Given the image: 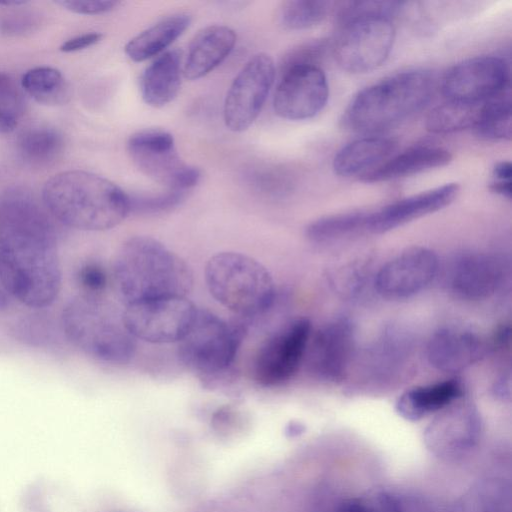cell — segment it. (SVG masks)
Wrapping results in <instances>:
<instances>
[{"label":"cell","mask_w":512,"mask_h":512,"mask_svg":"<svg viewBox=\"0 0 512 512\" xmlns=\"http://www.w3.org/2000/svg\"><path fill=\"white\" fill-rule=\"evenodd\" d=\"M0 273L14 300L30 308L50 306L61 289L52 216L23 187L0 196Z\"/></svg>","instance_id":"1"},{"label":"cell","mask_w":512,"mask_h":512,"mask_svg":"<svg viewBox=\"0 0 512 512\" xmlns=\"http://www.w3.org/2000/svg\"><path fill=\"white\" fill-rule=\"evenodd\" d=\"M113 282L125 306L186 297L193 286L188 265L159 240L135 236L123 243L113 264Z\"/></svg>","instance_id":"2"},{"label":"cell","mask_w":512,"mask_h":512,"mask_svg":"<svg viewBox=\"0 0 512 512\" xmlns=\"http://www.w3.org/2000/svg\"><path fill=\"white\" fill-rule=\"evenodd\" d=\"M43 204L63 225L82 231H105L130 213L129 195L110 180L91 172L70 170L50 178Z\"/></svg>","instance_id":"3"},{"label":"cell","mask_w":512,"mask_h":512,"mask_svg":"<svg viewBox=\"0 0 512 512\" xmlns=\"http://www.w3.org/2000/svg\"><path fill=\"white\" fill-rule=\"evenodd\" d=\"M434 90L435 80L428 71L396 73L359 91L344 110L341 124L361 133L390 128L422 110Z\"/></svg>","instance_id":"4"},{"label":"cell","mask_w":512,"mask_h":512,"mask_svg":"<svg viewBox=\"0 0 512 512\" xmlns=\"http://www.w3.org/2000/svg\"><path fill=\"white\" fill-rule=\"evenodd\" d=\"M61 327L73 346L98 361L123 364L135 353V338L123 314L101 295L81 293L69 300L61 314Z\"/></svg>","instance_id":"5"},{"label":"cell","mask_w":512,"mask_h":512,"mask_svg":"<svg viewBox=\"0 0 512 512\" xmlns=\"http://www.w3.org/2000/svg\"><path fill=\"white\" fill-rule=\"evenodd\" d=\"M211 296L234 314L249 318L265 313L275 301L272 275L257 260L238 252H219L205 267Z\"/></svg>","instance_id":"6"},{"label":"cell","mask_w":512,"mask_h":512,"mask_svg":"<svg viewBox=\"0 0 512 512\" xmlns=\"http://www.w3.org/2000/svg\"><path fill=\"white\" fill-rule=\"evenodd\" d=\"M246 327L227 322L217 315L198 309L190 328L179 343V357L203 381L212 383L232 366Z\"/></svg>","instance_id":"7"},{"label":"cell","mask_w":512,"mask_h":512,"mask_svg":"<svg viewBox=\"0 0 512 512\" xmlns=\"http://www.w3.org/2000/svg\"><path fill=\"white\" fill-rule=\"evenodd\" d=\"M339 33L332 45L337 64L349 73L370 72L388 58L395 40L392 19L368 10H345L337 15Z\"/></svg>","instance_id":"8"},{"label":"cell","mask_w":512,"mask_h":512,"mask_svg":"<svg viewBox=\"0 0 512 512\" xmlns=\"http://www.w3.org/2000/svg\"><path fill=\"white\" fill-rule=\"evenodd\" d=\"M128 153L139 170L168 189L187 191L200 178V170L179 157L173 136L162 129H144L130 136Z\"/></svg>","instance_id":"9"},{"label":"cell","mask_w":512,"mask_h":512,"mask_svg":"<svg viewBox=\"0 0 512 512\" xmlns=\"http://www.w3.org/2000/svg\"><path fill=\"white\" fill-rule=\"evenodd\" d=\"M197 311L187 297H169L125 306L122 314L125 326L135 339L167 344L183 338Z\"/></svg>","instance_id":"10"},{"label":"cell","mask_w":512,"mask_h":512,"mask_svg":"<svg viewBox=\"0 0 512 512\" xmlns=\"http://www.w3.org/2000/svg\"><path fill=\"white\" fill-rule=\"evenodd\" d=\"M275 78V65L265 53L251 57L234 78L226 94L223 118L234 132L248 129L258 117Z\"/></svg>","instance_id":"11"},{"label":"cell","mask_w":512,"mask_h":512,"mask_svg":"<svg viewBox=\"0 0 512 512\" xmlns=\"http://www.w3.org/2000/svg\"><path fill=\"white\" fill-rule=\"evenodd\" d=\"M481 432L479 411L463 396L438 412L426 427L423 440L435 456L452 461L467 455L478 444Z\"/></svg>","instance_id":"12"},{"label":"cell","mask_w":512,"mask_h":512,"mask_svg":"<svg viewBox=\"0 0 512 512\" xmlns=\"http://www.w3.org/2000/svg\"><path fill=\"white\" fill-rule=\"evenodd\" d=\"M311 338V323L298 318L272 335L259 349L253 365L255 381L265 387L279 386L299 369Z\"/></svg>","instance_id":"13"},{"label":"cell","mask_w":512,"mask_h":512,"mask_svg":"<svg viewBox=\"0 0 512 512\" xmlns=\"http://www.w3.org/2000/svg\"><path fill=\"white\" fill-rule=\"evenodd\" d=\"M510 70L498 56H478L451 67L442 80V92L448 100L478 102L509 90Z\"/></svg>","instance_id":"14"},{"label":"cell","mask_w":512,"mask_h":512,"mask_svg":"<svg viewBox=\"0 0 512 512\" xmlns=\"http://www.w3.org/2000/svg\"><path fill=\"white\" fill-rule=\"evenodd\" d=\"M439 270L434 251L422 246L410 247L383 264L374 277V290L383 298H410L433 282Z\"/></svg>","instance_id":"15"},{"label":"cell","mask_w":512,"mask_h":512,"mask_svg":"<svg viewBox=\"0 0 512 512\" xmlns=\"http://www.w3.org/2000/svg\"><path fill=\"white\" fill-rule=\"evenodd\" d=\"M329 96L327 78L321 67H298L281 74L273 108L287 120L313 118L322 111Z\"/></svg>","instance_id":"16"},{"label":"cell","mask_w":512,"mask_h":512,"mask_svg":"<svg viewBox=\"0 0 512 512\" xmlns=\"http://www.w3.org/2000/svg\"><path fill=\"white\" fill-rule=\"evenodd\" d=\"M355 348V325L347 317H337L323 325L308 344V367L314 377L340 382L345 377Z\"/></svg>","instance_id":"17"},{"label":"cell","mask_w":512,"mask_h":512,"mask_svg":"<svg viewBox=\"0 0 512 512\" xmlns=\"http://www.w3.org/2000/svg\"><path fill=\"white\" fill-rule=\"evenodd\" d=\"M503 265L486 252H464L451 263L446 284L450 292L463 300L491 297L503 281Z\"/></svg>","instance_id":"18"},{"label":"cell","mask_w":512,"mask_h":512,"mask_svg":"<svg viewBox=\"0 0 512 512\" xmlns=\"http://www.w3.org/2000/svg\"><path fill=\"white\" fill-rule=\"evenodd\" d=\"M459 188L458 183H446L369 211L367 233H385L439 211L454 201Z\"/></svg>","instance_id":"19"},{"label":"cell","mask_w":512,"mask_h":512,"mask_svg":"<svg viewBox=\"0 0 512 512\" xmlns=\"http://www.w3.org/2000/svg\"><path fill=\"white\" fill-rule=\"evenodd\" d=\"M487 350V344L475 332L460 327H444L431 335L426 357L434 369L456 373L478 362Z\"/></svg>","instance_id":"20"},{"label":"cell","mask_w":512,"mask_h":512,"mask_svg":"<svg viewBox=\"0 0 512 512\" xmlns=\"http://www.w3.org/2000/svg\"><path fill=\"white\" fill-rule=\"evenodd\" d=\"M236 43L234 30L224 25H211L200 30L192 39L184 68L188 80L202 78L216 68L231 53Z\"/></svg>","instance_id":"21"},{"label":"cell","mask_w":512,"mask_h":512,"mask_svg":"<svg viewBox=\"0 0 512 512\" xmlns=\"http://www.w3.org/2000/svg\"><path fill=\"white\" fill-rule=\"evenodd\" d=\"M397 145V140L392 137L356 139L337 152L333 159V170L341 177H362L388 160Z\"/></svg>","instance_id":"22"},{"label":"cell","mask_w":512,"mask_h":512,"mask_svg":"<svg viewBox=\"0 0 512 512\" xmlns=\"http://www.w3.org/2000/svg\"><path fill=\"white\" fill-rule=\"evenodd\" d=\"M451 160V153L443 147L419 145L389 158L380 166L362 176L361 181L378 183L408 177L445 166Z\"/></svg>","instance_id":"23"},{"label":"cell","mask_w":512,"mask_h":512,"mask_svg":"<svg viewBox=\"0 0 512 512\" xmlns=\"http://www.w3.org/2000/svg\"><path fill=\"white\" fill-rule=\"evenodd\" d=\"M464 396L463 384L456 378L413 387L403 392L395 403L397 414L411 422L439 412Z\"/></svg>","instance_id":"24"},{"label":"cell","mask_w":512,"mask_h":512,"mask_svg":"<svg viewBox=\"0 0 512 512\" xmlns=\"http://www.w3.org/2000/svg\"><path fill=\"white\" fill-rule=\"evenodd\" d=\"M181 86V54L173 49L160 54L146 67L140 78L144 102L154 108L170 103Z\"/></svg>","instance_id":"25"},{"label":"cell","mask_w":512,"mask_h":512,"mask_svg":"<svg viewBox=\"0 0 512 512\" xmlns=\"http://www.w3.org/2000/svg\"><path fill=\"white\" fill-rule=\"evenodd\" d=\"M413 349L411 333L397 324L386 326L367 353L368 373L384 379L404 366Z\"/></svg>","instance_id":"26"},{"label":"cell","mask_w":512,"mask_h":512,"mask_svg":"<svg viewBox=\"0 0 512 512\" xmlns=\"http://www.w3.org/2000/svg\"><path fill=\"white\" fill-rule=\"evenodd\" d=\"M191 17L186 13L167 16L133 37L124 47L134 62H142L162 52L189 27Z\"/></svg>","instance_id":"27"},{"label":"cell","mask_w":512,"mask_h":512,"mask_svg":"<svg viewBox=\"0 0 512 512\" xmlns=\"http://www.w3.org/2000/svg\"><path fill=\"white\" fill-rule=\"evenodd\" d=\"M451 512H512L511 485L500 477L481 479L455 501Z\"/></svg>","instance_id":"28"},{"label":"cell","mask_w":512,"mask_h":512,"mask_svg":"<svg viewBox=\"0 0 512 512\" xmlns=\"http://www.w3.org/2000/svg\"><path fill=\"white\" fill-rule=\"evenodd\" d=\"M63 135L48 125L26 128L18 137L16 147L20 159L32 167L53 164L64 150Z\"/></svg>","instance_id":"29"},{"label":"cell","mask_w":512,"mask_h":512,"mask_svg":"<svg viewBox=\"0 0 512 512\" xmlns=\"http://www.w3.org/2000/svg\"><path fill=\"white\" fill-rule=\"evenodd\" d=\"M486 101L448 100L428 114L425 123L426 129L436 134L473 129L482 115Z\"/></svg>","instance_id":"30"},{"label":"cell","mask_w":512,"mask_h":512,"mask_svg":"<svg viewBox=\"0 0 512 512\" xmlns=\"http://www.w3.org/2000/svg\"><path fill=\"white\" fill-rule=\"evenodd\" d=\"M368 211H351L321 217L311 222L305 231L314 243L327 244L367 233Z\"/></svg>","instance_id":"31"},{"label":"cell","mask_w":512,"mask_h":512,"mask_svg":"<svg viewBox=\"0 0 512 512\" xmlns=\"http://www.w3.org/2000/svg\"><path fill=\"white\" fill-rule=\"evenodd\" d=\"M21 86L40 104L60 105L69 98V88L63 74L53 67L39 66L26 71Z\"/></svg>","instance_id":"32"},{"label":"cell","mask_w":512,"mask_h":512,"mask_svg":"<svg viewBox=\"0 0 512 512\" xmlns=\"http://www.w3.org/2000/svg\"><path fill=\"white\" fill-rule=\"evenodd\" d=\"M511 120V100L509 92L506 91L486 101L473 131L484 140H510Z\"/></svg>","instance_id":"33"},{"label":"cell","mask_w":512,"mask_h":512,"mask_svg":"<svg viewBox=\"0 0 512 512\" xmlns=\"http://www.w3.org/2000/svg\"><path fill=\"white\" fill-rule=\"evenodd\" d=\"M375 273H372L367 260H354L336 267L328 279L335 293L344 299L354 300L361 297L369 285L374 288Z\"/></svg>","instance_id":"34"},{"label":"cell","mask_w":512,"mask_h":512,"mask_svg":"<svg viewBox=\"0 0 512 512\" xmlns=\"http://www.w3.org/2000/svg\"><path fill=\"white\" fill-rule=\"evenodd\" d=\"M244 180L252 190L271 198L284 197L294 188L293 175L277 165L252 166L245 171Z\"/></svg>","instance_id":"35"},{"label":"cell","mask_w":512,"mask_h":512,"mask_svg":"<svg viewBox=\"0 0 512 512\" xmlns=\"http://www.w3.org/2000/svg\"><path fill=\"white\" fill-rule=\"evenodd\" d=\"M332 8V2L291 0L282 4L279 20L289 30H302L321 23Z\"/></svg>","instance_id":"36"},{"label":"cell","mask_w":512,"mask_h":512,"mask_svg":"<svg viewBox=\"0 0 512 512\" xmlns=\"http://www.w3.org/2000/svg\"><path fill=\"white\" fill-rule=\"evenodd\" d=\"M329 47L326 39H314L289 49L280 61V73L298 67H320Z\"/></svg>","instance_id":"37"},{"label":"cell","mask_w":512,"mask_h":512,"mask_svg":"<svg viewBox=\"0 0 512 512\" xmlns=\"http://www.w3.org/2000/svg\"><path fill=\"white\" fill-rule=\"evenodd\" d=\"M186 197V191L172 190L159 194L129 195L130 213L159 214L177 207Z\"/></svg>","instance_id":"38"},{"label":"cell","mask_w":512,"mask_h":512,"mask_svg":"<svg viewBox=\"0 0 512 512\" xmlns=\"http://www.w3.org/2000/svg\"><path fill=\"white\" fill-rule=\"evenodd\" d=\"M12 9L0 15L1 34L17 37L29 35L38 30L42 23L41 16L38 13L29 10Z\"/></svg>","instance_id":"39"},{"label":"cell","mask_w":512,"mask_h":512,"mask_svg":"<svg viewBox=\"0 0 512 512\" xmlns=\"http://www.w3.org/2000/svg\"><path fill=\"white\" fill-rule=\"evenodd\" d=\"M335 512H404L399 500L393 495L380 492L372 497L350 498L337 507Z\"/></svg>","instance_id":"40"},{"label":"cell","mask_w":512,"mask_h":512,"mask_svg":"<svg viewBox=\"0 0 512 512\" xmlns=\"http://www.w3.org/2000/svg\"><path fill=\"white\" fill-rule=\"evenodd\" d=\"M76 281L82 294L101 295L107 287L108 276L99 263L87 262L78 269Z\"/></svg>","instance_id":"41"},{"label":"cell","mask_w":512,"mask_h":512,"mask_svg":"<svg viewBox=\"0 0 512 512\" xmlns=\"http://www.w3.org/2000/svg\"><path fill=\"white\" fill-rule=\"evenodd\" d=\"M21 112L22 103L15 89L0 93V134L15 130Z\"/></svg>","instance_id":"42"},{"label":"cell","mask_w":512,"mask_h":512,"mask_svg":"<svg viewBox=\"0 0 512 512\" xmlns=\"http://www.w3.org/2000/svg\"><path fill=\"white\" fill-rule=\"evenodd\" d=\"M55 4L76 14L99 15L112 11L119 4L112 0H59Z\"/></svg>","instance_id":"43"},{"label":"cell","mask_w":512,"mask_h":512,"mask_svg":"<svg viewBox=\"0 0 512 512\" xmlns=\"http://www.w3.org/2000/svg\"><path fill=\"white\" fill-rule=\"evenodd\" d=\"M102 37L103 35L99 32H89L77 35L63 42L60 46V50L65 53L84 50L97 44Z\"/></svg>","instance_id":"44"},{"label":"cell","mask_w":512,"mask_h":512,"mask_svg":"<svg viewBox=\"0 0 512 512\" xmlns=\"http://www.w3.org/2000/svg\"><path fill=\"white\" fill-rule=\"evenodd\" d=\"M511 378L510 375L499 377L492 387L493 395L502 401L509 400L511 397Z\"/></svg>","instance_id":"45"},{"label":"cell","mask_w":512,"mask_h":512,"mask_svg":"<svg viewBox=\"0 0 512 512\" xmlns=\"http://www.w3.org/2000/svg\"><path fill=\"white\" fill-rule=\"evenodd\" d=\"M494 180L511 181L512 165L509 161H501L495 164L492 170Z\"/></svg>","instance_id":"46"},{"label":"cell","mask_w":512,"mask_h":512,"mask_svg":"<svg viewBox=\"0 0 512 512\" xmlns=\"http://www.w3.org/2000/svg\"><path fill=\"white\" fill-rule=\"evenodd\" d=\"M489 189L493 193L502 196L508 200H510L512 197L511 181L493 180L489 184Z\"/></svg>","instance_id":"47"},{"label":"cell","mask_w":512,"mask_h":512,"mask_svg":"<svg viewBox=\"0 0 512 512\" xmlns=\"http://www.w3.org/2000/svg\"><path fill=\"white\" fill-rule=\"evenodd\" d=\"M511 329L509 326H501L494 333L492 338V345L494 348L503 347L510 341Z\"/></svg>","instance_id":"48"},{"label":"cell","mask_w":512,"mask_h":512,"mask_svg":"<svg viewBox=\"0 0 512 512\" xmlns=\"http://www.w3.org/2000/svg\"><path fill=\"white\" fill-rule=\"evenodd\" d=\"M13 300L14 298L8 290L0 273V313L9 307Z\"/></svg>","instance_id":"49"},{"label":"cell","mask_w":512,"mask_h":512,"mask_svg":"<svg viewBox=\"0 0 512 512\" xmlns=\"http://www.w3.org/2000/svg\"><path fill=\"white\" fill-rule=\"evenodd\" d=\"M304 430V425L297 421H292L286 426V434L290 437L298 436L302 434Z\"/></svg>","instance_id":"50"},{"label":"cell","mask_w":512,"mask_h":512,"mask_svg":"<svg viewBox=\"0 0 512 512\" xmlns=\"http://www.w3.org/2000/svg\"><path fill=\"white\" fill-rule=\"evenodd\" d=\"M15 89L10 77L4 73H0V93Z\"/></svg>","instance_id":"51"},{"label":"cell","mask_w":512,"mask_h":512,"mask_svg":"<svg viewBox=\"0 0 512 512\" xmlns=\"http://www.w3.org/2000/svg\"><path fill=\"white\" fill-rule=\"evenodd\" d=\"M28 3L26 0H1L0 6L5 8H16L24 6Z\"/></svg>","instance_id":"52"}]
</instances>
